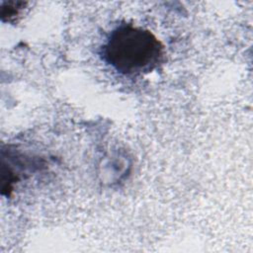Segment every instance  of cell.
<instances>
[{
  "label": "cell",
  "mask_w": 253,
  "mask_h": 253,
  "mask_svg": "<svg viewBox=\"0 0 253 253\" xmlns=\"http://www.w3.org/2000/svg\"><path fill=\"white\" fill-rule=\"evenodd\" d=\"M102 55L118 72L136 76L149 73L162 63L164 46L150 31L123 25L110 34Z\"/></svg>",
  "instance_id": "cell-1"
},
{
  "label": "cell",
  "mask_w": 253,
  "mask_h": 253,
  "mask_svg": "<svg viewBox=\"0 0 253 253\" xmlns=\"http://www.w3.org/2000/svg\"><path fill=\"white\" fill-rule=\"evenodd\" d=\"M26 2L22 1H10L6 2L1 6V17L3 21L11 22L15 17H17L20 11L26 5Z\"/></svg>",
  "instance_id": "cell-2"
}]
</instances>
